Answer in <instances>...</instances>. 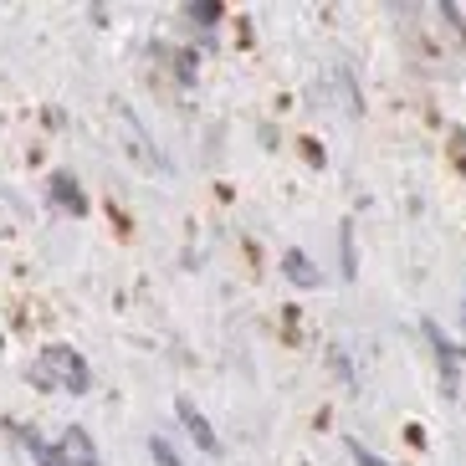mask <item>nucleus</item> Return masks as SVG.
Returning a JSON list of instances; mask_svg holds the SVG:
<instances>
[{
    "label": "nucleus",
    "instance_id": "obj_1",
    "mask_svg": "<svg viewBox=\"0 0 466 466\" xmlns=\"http://www.w3.org/2000/svg\"><path fill=\"white\" fill-rule=\"evenodd\" d=\"M31 384H42V390H67V395H87L93 390V370H87V359L72 349V343H46L42 359H36V370H31Z\"/></svg>",
    "mask_w": 466,
    "mask_h": 466
},
{
    "label": "nucleus",
    "instance_id": "obj_2",
    "mask_svg": "<svg viewBox=\"0 0 466 466\" xmlns=\"http://www.w3.org/2000/svg\"><path fill=\"white\" fill-rule=\"evenodd\" d=\"M11 436L21 441V451H26L36 466H72V461H67V451H62L56 441H46L42 431H36V425H11Z\"/></svg>",
    "mask_w": 466,
    "mask_h": 466
},
{
    "label": "nucleus",
    "instance_id": "obj_3",
    "mask_svg": "<svg viewBox=\"0 0 466 466\" xmlns=\"http://www.w3.org/2000/svg\"><path fill=\"white\" fill-rule=\"evenodd\" d=\"M175 415H179V425H185V436H190V441H195V446H200L206 456H216V451H220V436H216V425H210L206 415L195 410L190 400H179V405H175Z\"/></svg>",
    "mask_w": 466,
    "mask_h": 466
},
{
    "label": "nucleus",
    "instance_id": "obj_4",
    "mask_svg": "<svg viewBox=\"0 0 466 466\" xmlns=\"http://www.w3.org/2000/svg\"><path fill=\"white\" fill-rule=\"evenodd\" d=\"M56 446L67 451V461H72V466H103V461H97V446H93V436H87L83 425H67Z\"/></svg>",
    "mask_w": 466,
    "mask_h": 466
},
{
    "label": "nucleus",
    "instance_id": "obj_5",
    "mask_svg": "<svg viewBox=\"0 0 466 466\" xmlns=\"http://www.w3.org/2000/svg\"><path fill=\"white\" fill-rule=\"evenodd\" d=\"M46 190H52V200L67 210V216H87V195H83V185H77L72 175H52L46 179Z\"/></svg>",
    "mask_w": 466,
    "mask_h": 466
},
{
    "label": "nucleus",
    "instance_id": "obj_6",
    "mask_svg": "<svg viewBox=\"0 0 466 466\" xmlns=\"http://www.w3.org/2000/svg\"><path fill=\"white\" fill-rule=\"evenodd\" d=\"M425 343L436 349V364H441V384L446 390H456V349L446 343V333L436 329V323H425Z\"/></svg>",
    "mask_w": 466,
    "mask_h": 466
},
{
    "label": "nucleus",
    "instance_id": "obj_7",
    "mask_svg": "<svg viewBox=\"0 0 466 466\" xmlns=\"http://www.w3.org/2000/svg\"><path fill=\"white\" fill-rule=\"evenodd\" d=\"M282 272H288V282H298V288H318V282H323L318 267L302 257V251H288V257H282Z\"/></svg>",
    "mask_w": 466,
    "mask_h": 466
},
{
    "label": "nucleus",
    "instance_id": "obj_8",
    "mask_svg": "<svg viewBox=\"0 0 466 466\" xmlns=\"http://www.w3.org/2000/svg\"><path fill=\"white\" fill-rule=\"evenodd\" d=\"M149 456H154V461H159V466H185V461H179V451H175V446H169L165 436H149Z\"/></svg>",
    "mask_w": 466,
    "mask_h": 466
},
{
    "label": "nucleus",
    "instance_id": "obj_9",
    "mask_svg": "<svg viewBox=\"0 0 466 466\" xmlns=\"http://www.w3.org/2000/svg\"><path fill=\"white\" fill-rule=\"evenodd\" d=\"M185 21H195V26H216L220 5H185Z\"/></svg>",
    "mask_w": 466,
    "mask_h": 466
},
{
    "label": "nucleus",
    "instance_id": "obj_10",
    "mask_svg": "<svg viewBox=\"0 0 466 466\" xmlns=\"http://www.w3.org/2000/svg\"><path fill=\"white\" fill-rule=\"evenodd\" d=\"M349 456H354V466H390V461H380L364 441H349Z\"/></svg>",
    "mask_w": 466,
    "mask_h": 466
},
{
    "label": "nucleus",
    "instance_id": "obj_11",
    "mask_svg": "<svg viewBox=\"0 0 466 466\" xmlns=\"http://www.w3.org/2000/svg\"><path fill=\"white\" fill-rule=\"evenodd\" d=\"M175 72L179 83H195V52H175Z\"/></svg>",
    "mask_w": 466,
    "mask_h": 466
},
{
    "label": "nucleus",
    "instance_id": "obj_12",
    "mask_svg": "<svg viewBox=\"0 0 466 466\" xmlns=\"http://www.w3.org/2000/svg\"><path fill=\"white\" fill-rule=\"evenodd\" d=\"M451 154L461 159V169H466V134H456V138H451Z\"/></svg>",
    "mask_w": 466,
    "mask_h": 466
},
{
    "label": "nucleus",
    "instance_id": "obj_13",
    "mask_svg": "<svg viewBox=\"0 0 466 466\" xmlns=\"http://www.w3.org/2000/svg\"><path fill=\"white\" fill-rule=\"evenodd\" d=\"M0 349H5V333H0Z\"/></svg>",
    "mask_w": 466,
    "mask_h": 466
},
{
    "label": "nucleus",
    "instance_id": "obj_14",
    "mask_svg": "<svg viewBox=\"0 0 466 466\" xmlns=\"http://www.w3.org/2000/svg\"><path fill=\"white\" fill-rule=\"evenodd\" d=\"M461 323H466V308H461Z\"/></svg>",
    "mask_w": 466,
    "mask_h": 466
}]
</instances>
